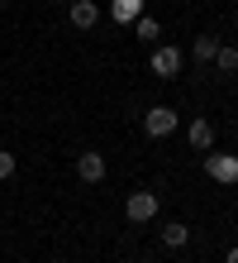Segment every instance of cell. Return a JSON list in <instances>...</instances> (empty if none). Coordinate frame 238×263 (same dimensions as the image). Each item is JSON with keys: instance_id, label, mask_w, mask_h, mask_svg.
Listing matches in <instances>:
<instances>
[{"instance_id": "cell-1", "label": "cell", "mask_w": 238, "mask_h": 263, "mask_svg": "<svg viewBox=\"0 0 238 263\" xmlns=\"http://www.w3.org/2000/svg\"><path fill=\"white\" fill-rule=\"evenodd\" d=\"M205 173H210L214 182H224V187H233L238 182V153H205Z\"/></svg>"}, {"instance_id": "cell-2", "label": "cell", "mask_w": 238, "mask_h": 263, "mask_svg": "<svg viewBox=\"0 0 238 263\" xmlns=\"http://www.w3.org/2000/svg\"><path fill=\"white\" fill-rule=\"evenodd\" d=\"M153 77H162V82H171V77H181V48H171V43H162V48H153Z\"/></svg>"}, {"instance_id": "cell-3", "label": "cell", "mask_w": 238, "mask_h": 263, "mask_svg": "<svg viewBox=\"0 0 238 263\" xmlns=\"http://www.w3.org/2000/svg\"><path fill=\"white\" fill-rule=\"evenodd\" d=\"M143 129H148L153 139H167L171 129H177V110H171V105H153V110L143 115Z\"/></svg>"}, {"instance_id": "cell-4", "label": "cell", "mask_w": 238, "mask_h": 263, "mask_svg": "<svg viewBox=\"0 0 238 263\" xmlns=\"http://www.w3.org/2000/svg\"><path fill=\"white\" fill-rule=\"evenodd\" d=\"M124 215H129L134 225H148L153 215H157V192H134L129 206H124Z\"/></svg>"}, {"instance_id": "cell-5", "label": "cell", "mask_w": 238, "mask_h": 263, "mask_svg": "<svg viewBox=\"0 0 238 263\" xmlns=\"http://www.w3.org/2000/svg\"><path fill=\"white\" fill-rule=\"evenodd\" d=\"M67 20H72V29H95L100 24V5L95 0H67Z\"/></svg>"}, {"instance_id": "cell-6", "label": "cell", "mask_w": 238, "mask_h": 263, "mask_svg": "<svg viewBox=\"0 0 238 263\" xmlns=\"http://www.w3.org/2000/svg\"><path fill=\"white\" fill-rule=\"evenodd\" d=\"M76 177H81V182H105V153L86 148L81 158H76Z\"/></svg>"}, {"instance_id": "cell-7", "label": "cell", "mask_w": 238, "mask_h": 263, "mask_svg": "<svg viewBox=\"0 0 238 263\" xmlns=\"http://www.w3.org/2000/svg\"><path fill=\"white\" fill-rule=\"evenodd\" d=\"M186 139H190V148H200V153H210V148H214V125H210V120H190V129H186Z\"/></svg>"}, {"instance_id": "cell-8", "label": "cell", "mask_w": 238, "mask_h": 263, "mask_svg": "<svg viewBox=\"0 0 238 263\" xmlns=\"http://www.w3.org/2000/svg\"><path fill=\"white\" fill-rule=\"evenodd\" d=\"M214 53H219V39H214V34H196L190 58H196V63H214Z\"/></svg>"}, {"instance_id": "cell-9", "label": "cell", "mask_w": 238, "mask_h": 263, "mask_svg": "<svg viewBox=\"0 0 238 263\" xmlns=\"http://www.w3.org/2000/svg\"><path fill=\"white\" fill-rule=\"evenodd\" d=\"M162 244H167V249H186V244H190V225L171 220V225L162 230Z\"/></svg>"}, {"instance_id": "cell-10", "label": "cell", "mask_w": 238, "mask_h": 263, "mask_svg": "<svg viewBox=\"0 0 238 263\" xmlns=\"http://www.w3.org/2000/svg\"><path fill=\"white\" fill-rule=\"evenodd\" d=\"M110 14H115L119 24H134L138 14H143V0H115V5H110Z\"/></svg>"}, {"instance_id": "cell-11", "label": "cell", "mask_w": 238, "mask_h": 263, "mask_svg": "<svg viewBox=\"0 0 238 263\" xmlns=\"http://www.w3.org/2000/svg\"><path fill=\"white\" fill-rule=\"evenodd\" d=\"M134 34H138L143 43H153V39H162V24H157L153 14H138V20H134Z\"/></svg>"}, {"instance_id": "cell-12", "label": "cell", "mask_w": 238, "mask_h": 263, "mask_svg": "<svg viewBox=\"0 0 238 263\" xmlns=\"http://www.w3.org/2000/svg\"><path fill=\"white\" fill-rule=\"evenodd\" d=\"M214 67H219V72H238V48L219 43V53H214Z\"/></svg>"}, {"instance_id": "cell-13", "label": "cell", "mask_w": 238, "mask_h": 263, "mask_svg": "<svg viewBox=\"0 0 238 263\" xmlns=\"http://www.w3.org/2000/svg\"><path fill=\"white\" fill-rule=\"evenodd\" d=\"M5 177H14V153L0 148V182H5Z\"/></svg>"}, {"instance_id": "cell-14", "label": "cell", "mask_w": 238, "mask_h": 263, "mask_svg": "<svg viewBox=\"0 0 238 263\" xmlns=\"http://www.w3.org/2000/svg\"><path fill=\"white\" fill-rule=\"evenodd\" d=\"M224 263H238V249H229V258H224Z\"/></svg>"}, {"instance_id": "cell-15", "label": "cell", "mask_w": 238, "mask_h": 263, "mask_svg": "<svg viewBox=\"0 0 238 263\" xmlns=\"http://www.w3.org/2000/svg\"><path fill=\"white\" fill-rule=\"evenodd\" d=\"M5 5H10V0H0V10H5Z\"/></svg>"}, {"instance_id": "cell-16", "label": "cell", "mask_w": 238, "mask_h": 263, "mask_svg": "<svg viewBox=\"0 0 238 263\" xmlns=\"http://www.w3.org/2000/svg\"><path fill=\"white\" fill-rule=\"evenodd\" d=\"M62 5H67V0H62Z\"/></svg>"}]
</instances>
